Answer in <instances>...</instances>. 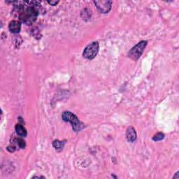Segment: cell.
Wrapping results in <instances>:
<instances>
[{
    "label": "cell",
    "instance_id": "5bb4252c",
    "mask_svg": "<svg viewBox=\"0 0 179 179\" xmlns=\"http://www.w3.org/2000/svg\"><path fill=\"white\" fill-rule=\"evenodd\" d=\"M48 3L52 6H56L58 3H59V1H48Z\"/></svg>",
    "mask_w": 179,
    "mask_h": 179
},
{
    "label": "cell",
    "instance_id": "8992f818",
    "mask_svg": "<svg viewBox=\"0 0 179 179\" xmlns=\"http://www.w3.org/2000/svg\"><path fill=\"white\" fill-rule=\"evenodd\" d=\"M136 132L133 127L130 126L127 129L126 138L129 142H134L136 139Z\"/></svg>",
    "mask_w": 179,
    "mask_h": 179
},
{
    "label": "cell",
    "instance_id": "7c38bea8",
    "mask_svg": "<svg viewBox=\"0 0 179 179\" xmlns=\"http://www.w3.org/2000/svg\"><path fill=\"white\" fill-rule=\"evenodd\" d=\"M16 143H17V144L18 145V146L20 148H25V146H26V143L25 141H24L23 138H18L16 139Z\"/></svg>",
    "mask_w": 179,
    "mask_h": 179
},
{
    "label": "cell",
    "instance_id": "3957f363",
    "mask_svg": "<svg viewBox=\"0 0 179 179\" xmlns=\"http://www.w3.org/2000/svg\"><path fill=\"white\" fill-rule=\"evenodd\" d=\"M146 45H147V41H141L139 43H138L129 51L128 57L131 58L132 60L136 61L141 56L142 53H144Z\"/></svg>",
    "mask_w": 179,
    "mask_h": 179
},
{
    "label": "cell",
    "instance_id": "277c9868",
    "mask_svg": "<svg viewBox=\"0 0 179 179\" xmlns=\"http://www.w3.org/2000/svg\"><path fill=\"white\" fill-rule=\"evenodd\" d=\"M99 51V43L97 41H94L90 43L84 49L83 55L84 57L88 60H92L96 57Z\"/></svg>",
    "mask_w": 179,
    "mask_h": 179
},
{
    "label": "cell",
    "instance_id": "30bf717a",
    "mask_svg": "<svg viewBox=\"0 0 179 179\" xmlns=\"http://www.w3.org/2000/svg\"><path fill=\"white\" fill-rule=\"evenodd\" d=\"M65 142V141H60L59 140H55L53 142V146L56 150H58V151H60V150L63 148Z\"/></svg>",
    "mask_w": 179,
    "mask_h": 179
},
{
    "label": "cell",
    "instance_id": "5b68a950",
    "mask_svg": "<svg viewBox=\"0 0 179 179\" xmlns=\"http://www.w3.org/2000/svg\"><path fill=\"white\" fill-rule=\"evenodd\" d=\"M94 4L97 8L100 13H107L111 9L112 1L108 0H101V1H94Z\"/></svg>",
    "mask_w": 179,
    "mask_h": 179
},
{
    "label": "cell",
    "instance_id": "ba28073f",
    "mask_svg": "<svg viewBox=\"0 0 179 179\" xmlns=\"http://www.w3.org/2000/svg\"><path fill=\"white\" fill-rule=\"evenodd\" d=\"M15 132L17 133L18 135H19L20 136H27V130H25V128L22 125V124H18L15 125Z\"/></svg>",
    "mask_w": 179,
    "mask_h": 179
},
{
    "label": "cell",
    "instance_id": "8fae6325",
    "mask_svg": "<svg viewBox=\"0 0 179 179\" xmlns=\"http://www.w3.org/2000/svg\"><path fill=\"white\" fill-rule=\"evenodd\" d=\"M164 138V134L162 132H158L156 134H155V136L152 137V140L154 141H159L162 140Z\"/></svg>",
    "mask_w": 179,
    "mask_h": 179
},
{
    "label": "cell",
    "instance_id": "7a4b0ae2",
    "mask_svg": "<svg viewBox=\"0 0 179 179\" xmlns=\"http://www.w3.org/2000/svg\"><path fill=\"white\" fill-rule=\"evenodd\" d=\"M62 118L64 122H70L72 128L75 132H79L83 128V124L78 120L77 116L70 111H64Z\"/></svg>",
    "mask_w": 179,
    "mask_h": 179
},
{
    "label": "cell",
    "instance_id": "52a82bcc",
    "mask_svg": "<svg viewBox=\"0 0 179 179\" xmlns=\"http://www.w3.org/2000/svg\"><path fill=\"white\" fill-rule=\"evenodd\" d=\"M21 23L18 21H12L10 22L9 25V31L12 33L17 34L19 33L21 31Z\"/></svg>",
    "mask_w": 179,
    "mask_h": 179
},
{
    "label": "cell",
    "instance_id": "9a60e30c",
    "mask_svg": "<svg viewBox=\"0 0 179 179\" xmlns=\"http://www.w3.org/2000/svg\"><path fill=\"white\" fill-rule=\"evenodd\" d=\"M179 178V176H178V172H177L176 174V176H174V178Z\"/></svg>",
    "mask_w": 179,
    "mask_h": 179
},
{
    "label": "cell",
    "instance_id": "9c48e42d",
    "mask_svg": "<svg viewBox=\"0 0 179 179\" xmlns=\"http://www.w3.org/2000/svg\"><path fill=\"white\" fill-rule=\"evenodd\" d=\"M80 16H81L82 18L85 21H88L90 19V18H91V11L88 9H84L81 11Z\"/></svg>",
    "mask_w": 179,
    "mask_h": 179
},
{
    "label": "cell",
    "instance_id": "6da1fadb",
    "mask_svg": "<svg viewBox=\"0 0 179 179\" xmlns=\"http://www.w3.org/2000/svg\"><path fill=\"white\" fill-rule=\"evenodd\" d=\"M25 2L27 5V7H23L18 16V18L23 23L30 25L35 23L39 15V12L35 7L40 4V1H25ZM24 6H25V3H24Z\"/></svg>",
    "mask_w": 179,
    "mask_h": 179
},
{
    "label": "cell",
    "instance_id": "4fadbf2b",
    "mask_svg": "<svg viewBox=\"0 0 179 179\" xmlns=\"http://www.w3.org/2000/svg\"><path fill=\"white\" fill-rule=\"evenodd\" d=\"M15 146H8L7 147V150H8V151H9V152H14L15 150Z\"/></svg>",
    "mask_w": 179,
    "mask_h": 179
}]
</instances>
